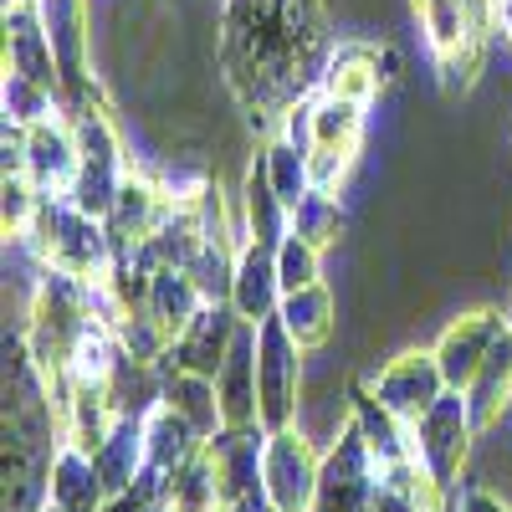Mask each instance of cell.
Masks as SVG:
<instances>
[{
  "label": "cell",
  "instance_id": "22",
  "mask_svg": "<svg viewBox=\"0 0 512 512\" xmlns=\"http://www.w3.org/2000/svg\"><path fill=\"white\" fill-rule=\"evenodd\" d=\"M292 231H303L308 241H318V246L328 251V246L344 241V210H338V200H333V195L313 190L303 205L292 210Z\"/></svg>",
  "mask_w": 512,
  "mask_h": 512
},
{
  "label": "cell",
  "instance_id": "18",
  "mask_svg": "<svg viewBox=\"0 0 512 512\" xmlns=\"http://www.w3.org/2000/svg\"><path fill=\"white\" fill-rule=\"evenodd\" d=\"M164 405L169 410H180L190 425H195V436H216V425L221 420V395H216V379H205V374H190V369H175V379L164 384Z\"/></svg>",
  "mask_w": 512,
  "mask_h": 512
},
{
  "label": "cell",
  "instance_id": "13",
  "mask_svg": "<svg viewBox=\"0 0 512 512\" xmlns=\"http://www.w3.org/2000/svg\"><path fill=\"white\" fill-rule=\"evenodd\" d=\"M47 497L67 512H98L108 502V487L98 477V461L88 451H77L72 441H62V451L52 456V477H47Z\"/></svg>",
  "mask_w": 512,
  "mask_h": 512
},
{
  "label": "cell",
  "instance_id": "4",
  "mask_svg": "<svg viewBox=\"0 0 512 512\" xmlns=\"http://www.w3.org/2000/svg\"><path fill=\"white\" fill-rule=\"evenodd\" d=\"M410 431H415V456L425 461V472H431L441 487H451L461 477V466H466V446H472V436H477L472 415H466V395L446 390Z\"/></svg>",
  "mask_w": 512,
  "mask_h": 512
},
{
  "label": "cell",
  "instance_id": "3",
  "mask_svg": "<svg viewBox=\"0 0 512 512\" xmlns=\"http://www.w3.org/2000/svg\"><path fill=\"white\" fill-rule=\"evenodd\" d=\"M323 482V461L313 451V436L303 425L272 431L262 446V492L272 512H313Z\"/></svg>",
  "mask_w": 512,
  "mask_h": 512
},
{
  "label": "cell",
  "instance_id": "20",
  "mask_svg": "<svg viewBox=\"0 0 512 512\" xmlns=\"http://www.w3.org/2000/svg\"><path fill=\"white\" fill-rule=\"evenodd\" d=\"M262 159H267L272 190L282 195V205H287V210H297V205H303V200L313 195V169H308V154L297 149V144L272 139V144L262 149Z\"/></svg>",
  "mask_w": 512,
  "mask_h": 512
},
{
  "label": "cell",
  "instance_id": "11",
  "mask_svg": "<svg viewBox=\"0 0 512 512\" xmlns=\"http://www.w3.org/2000/svg\"><path fill=\"white\" fill-rule=\"evenodd\" d=\"M231 308L241 323H262L282 308V277H277V246L246 241L236 251V282H231Z\"/></svg>",
  "mask_w": 512,
  "mask_h": 512
},
{
  "label": "cell",
  "instance_id": "23",
  "mask_svg": "<svg viewBox=\"0 0 512 512\" xmlns=\"http://www.w3.org/2000/svg\"><path fill=\"white\" fill-rule=\"evenodd\" d=\"M52 108H57V93H47L41 82H31L21 72H6V123H16V128L47 123V118H57Z\"/></svg>",
  "mask_w": 512,
  "mask_h": 512
},
{
  "label": "cell",
  "instance_id": "26",
  "mask_svg": "<svg viewBox=\"0 0 512 512\" xmlns=\"http://www.w3.org/2000/svg\"><path fill=\"white\" fill-rule=\"evenodd\" d=\"M41 512H67V507H57V502H52V507H41Z\"/></svg>",
  "mask_w": 512,
  "mask_h": 512
},
{
  "label": "cell",
  "instance_id": "8",
  "mask_svg": "<svg viewBox=\"0 0 512 512\" xmlns=\"http://www.w3.org/2000/svg\"><path fill=\"white\" fill-rule=\"evenodd\" d=\"M236 333H241V318L231 303H205L195 313V323L175 338V349H169V359H175V369H190V374H205V379H216L231 344H236Z\"/></svg>",
  "mask_w": 512,
  "mask_h": 512
},
{
  "label": "cell",
  "instance_id": "14",
  "mask_svg": "<svg viewBox=\"0 0 512 512\" xmlns=\"http://www.w3.org/2000/svg\"><path fill=\"white\" fill-rule=\"evenodd\" d=\"M461 395H466V415H472L477 431H492L502 420V410L512 405V328L502 333V344L487 354V364L477 369V379Z\"/></svg>",
  "mask_w": 512,
  "mask_h": 512
},
{
  "label": "cell",
  "instance_id": "10",
  "mask_svg": "<svg viewBox=\"0 0 512 512\" xmlns=\"http://www.w3.org/2000/svg\"><path fill=\"white\" fill-rule=\"evenodd\" d=\"M216 395H221L226 431H256L262 425V410H256V323H241L236 344L216 374Z\"/></svg>",
  "mask_w": 512,
  "mask_h": 512
},
{
  "label": "cell",
  "instance_id": "6",
  "mask_svg": "<svg viewBox=\"0 0 512 512\" xmlns=\"http://www.w3.org/2000/svg\"><path fill=\"white\" fill-rule=\"evenodd\" d=\"M374 395H379V405H384V410H395L405 425H415L425 410H431V405L446 395V374H441L436 354H425V349H405V354H395L390 364L379 369Z\"/></svg>",
  "mask_w": 512,
  "mask_h": 512
},
{
  "label": "cell",
  "instance_id": "15",
  "mask_svg": "<svg viewBox=\"0 0 512 512\" xmlns=\"http://www.w3.org/2000/svg\"><path fill=\"white\" fill-rule=\"evenodd\" d=\"M200 451V436H195V425L180 415V410H169L164 400L149 410L144 420V466L159 477H169L175 466H185L190 456Z\"/></svg>",
  "mask_w": 512,
  "mask_h": 512
},
{
  "label": "cell",
  "instance_id": "7",
  "mask_svg": "<svg viewBox=\"0 0 512 512\" xmlns=\"http://www.w3.org/2000/svg\"><path fill=\"white\" fill-rule=\"evenodd\" d=\"M77 164H82V154H77L72 123L47 118V123L21 128V169H26V180H31L41 195H72Z\"/></svg>",
  "mask_w": 512,
  "mask_h": 512
},
{
  "label": "cell",
  "instance_id": "19",
  "mask_svg": "<svg viewBox=\"0 0 512 512\" xmlns=\"http://www.w3.org/2000/svg\"><path fill=\"white\" fill-rule=\"evenodd\" d=\"M364 108L359 98L318 93L313 98V149H359L364 139Z\"/></svg>",
  "mask_w": 512,
  "mask_h": 512
},
{
  "label": "cell",
  "instance_id": "5",
  "mask_svg": "<svg viewBox=\"0 0 512 512\" xmlns=\"http://www.w3.org/2000/svg\"><path fill=\"white\" fill-rule=\"evenodd\" d=\"M502 333H507V318L492 313V308H477V313H461L441 328L436 338V364L446 374V390H466V384L477 379V369L487 364V354L502 344Z\"/></svg>",
  "mask_w": 512,
  "mask_h": 512
},
{
  "label": "cell",
  "instance_id": "1",
  "mask_svg": "<svg viewBox=\"0 0 512 512\" xmlns=\"http://www.w3.org/2000/svg\"><path fill=\"white\" fill-rule=\"evenodd\" d=\"M328 52L323 0H226L221 11V72L256 128L318 88Z\"/></svg>",
  "mask_w": 512,
  "mask_h": 512
},
{
  "label": "cell",
  "instance_id": "17",
  "mask_svg": "<svg viewBox=\"0 0 512 512\" xmlns=\"http://www.w3.org/2000/svg\"><path fill=\"white\" fill-rule=\"evenodd\" d=\"M277 313H282V323L292 328V338L303 349H323L328 338H333V328H338V303H333V292L323 282L282 292V308Z\"/></svg>",
  "mask_w": 512,
  "mask_h": 512
},
{
  "label": "cell",
  "instance_id": "12",
  "mask_svg": "<svg viewBox=\"0 0 512 512\" xmlns=\"http://www.w3.org/2000/svg\"><path fill=\"white\" fill-rule=\"evenodd\" d=\"M236 200H241V226H246V241L277 246V241L292 231V210H287V205H282V195L272 190V175H267V159H262V154H256V159L241 169Z\"/></svg>",
  "mask_w": 512,
  "mask_h": 512
},
{
  "label": "cell",
  "instance_id": "24",
  "mask_svg": "<svg viewBox=\"0 0 512 512\" xmlns=\"http://www.w3.org/2000/svg\"><path fill=\"white\" fill-rule=\"evenodd\" d=\"M461 512H512L497 492H487V487H472V492H466L461 497Z\"/></svg>",
  "mask_w": 512,
  "mask_h": 512
},
{
  "label": "cell",
  "instance_id": "21",
  "mask_svg": "<svg viewBox=\"0 0 512 512\" xmlns=\"http://www.w3.org/2000/svg\"><path fill=\"white\" fill-rule=\"evenodd\" d=\"M277 277H282V292H297V287L323 282V246L308 241L303 231H287V236L277 241Z\"/></svg>",
  "mask_w": 512,
  "mask_h": 512
},
{
  "label": "cell",
  "instance_id": "9",
  "mask_svg": "<svg viewBox=\"0 0 512 512\" xmlns=\"http://www.w3.org/2000/svg\"><path fill=\"white\" fill-rule=\"evenodd\" d=\"M415 16L436 57H451L466 41H487V31H497L492 0H415Z\"/></svg>",
  "mask_w": 512,
  "mask_h": 512
},
{
  "label": "cell",
  "instance_id": "2",
  "mask_svg": "<svg viewBox=\"0 0 512 512\" xmlns=\"http://www.w3.org/2000/svg\"><path fill=\"white\" fill-rule=\"evenodd\" d=\"M303 344L292 338L282 313L256 323V410H262V431H287L303 415Z\"/></svg>",
  "mask_w": 512,
  "mask_h": 512
},
{
  "label": "cell",
  "instance_id": "25",
  "mask_svg": "<svg viewBox=\"0 0 512 512\" xmlns=\"http://www.w3.org/2000/svg\"><path fill=\"white\" fill-rule=\"evenodd\" d=\"M492 21L502 36H512V0H492Z\"/></svg>",
  "mask_w": 512,
  "mask_h": 512
},
{
  "label": "cell",
  "instance_id": "16",
  "mask_svg": "<svg viewBox=\"0 0 512 512\" xmlns=\"http://www.w3.org/2000/svg\"><path fill=\"white\" fill-rule=\"evenodd\" d=\"M200 308H205V292L190 277V267H159L149 277V313L169 328V338H180Z\"/></svg>",
  "mask_w": 512,
  "mask_h": 512
}]
</instances>
